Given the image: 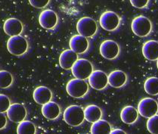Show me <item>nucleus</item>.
Listing matches in <instances>:
<instances>
[{
    "label": "nucleus",
    "instance_id": "nucleus-1",
    "mask_svg": "<svg viewBox=\"0 0 158 134\" xmlns=\"http://www.w3.org/2000/svg\"><path fill=\"white\" fill-rule=\"evenodd\" d=\"M64 120L70 126H80L85 120L83 108L79 105H70L68 107L64 112Z\"/></svg>",
    "mask_w": 158,
    "mask_h": 134
},
{
    "label": "nucleus",
    "instance_id": "nucleus-2",
    "mask_svg": "<svg viewBox=\"0 0 158 134\" xmlns=\"http://www.w3.org/2000/svg\"><path fill=\"white\" fill-rule=\"evenodd\" d=\"M7 49L11 55L21 56L24 55L28 49V43L21 35L11 36L7 42Z\"/></svg>",
    "mask_w": 158,
    "mask_h": 134
},
{
    "label": "nucleus",
    "instance_id": "nucleus-3",
    "mask_svg": "<svg viewBox=\"0 0 158 134\" xmlns=\"http://www.w3.org/2000/svg\"><path fill=\"white\" fill-rule=\"evenodd\" d=\"M67 93L73 98H83L89 91V85L85 80H80L75 78L70 80L67 83Z\"/></svg>",
    "mask_w": 158,
    "mask_h": 134
},
{
    "label": "nucleus",
    "instance_id": "nucleus-4",
    "mask_svg": "<svg viewBox=\"0 0 158 134\" xmlns=\"http://www.w3.org/2000/svg\"><path fill=\"white\" fill-rule=\"evenodd\" d=\"M131 28L136 36L139 37H145L151 32L152 24L148 18L140 15L132 20Z\"/></svg>",
    "mask_w": 158,
    "mask_h": 134
},
{
    "label": "nucleus",
    "instance_id": "nucleus-5",
    "mask_svg": "<svg viewBox=\"0 0 158 134\" xmlns=\"http://www.w3.org/2000/svg\"><path fill=\"white\" fill-rule=\"evenodd\" d=\"M71 71L75 78L85 80L89 77L91 73L93 71V66L87 59L78 58L72 67Z\"/></svg>",
    "mask_w": 158,
    "mask_h": 134
},
{
    "label": "nucleus",
    "instance_id": "nucleus-6",
    "mask_svg": "<svg viewBox=\"0 0 158 134\" xmlns=\"http://www.w3.org/2000/svg\"><path fill=\"white\" fill-rule=\"evenodd\" d=\"M77 30L80 35L89 38L96 33L98 26L94 19L89 17H83L77 21Z\"/></svg>",
    "mask_w": 158,
    "mask_h": 134
},
{
    "label": "nucleus",
    "instance_id": "nucleus-7",
    "mask_svg": "<svg viewBox=\"0 0 158 134\" xmlns=\"http://www.w3.org/2000/svg\"><path fill=\"white\" fill-rule=\"evenodd\" d=\"M138 111L143 118H149L157 115L158 112V103L152 98H144L138 105Z\"/></svg>",
    "mask_w": 158,
    "mask_h": 134
},
{
    "label": "nucleus",
    "instance_id": "nucleus-8",
    "mask_svg": "<svg viewBox=\"0 0 158 134\" xmlns=\"http://www.w3.org/2000/svg\"><path fill=\"white\" fill-rule=\"evenodd\" d=\"M120 18L117 13L111 11L104 12L100 17L99 23L101 27L107 31H114L120 25Z\"/></svg>",
    "mask_w": 158,
    "mask_h": 134
},
{
    "label": "nucleus",
    "instance_id": "nucleus-9",
    "mask_svg": "<svg viewBox=\"0 0 158 134\" xmlns=\"http://www.w3.org/2000/svg\"><path fill=\"white\" fill-rule=\"evenodd\" d=\"M99 51L103 58L108 60H113L118 56L120 53V46L114 40H107L102 43Z\"/></svg>",
    "mask_w": 158,
    "mask_h": 134
},
{
    "label": "nucleus",
    "instance_id": "nucleus-10",
    "mask_svg": "<svg viewBox=\"0 0 158 134\" xmlns=\"http://www.w3.org/2000/svg\"><path fill=\"white\" fill-rule=\"evenodd\" d=\"M88 79L91 87L96 90H104L108 84V76L100 70L92 71Z\"/></svg>",
    "mask_w": 158,
    "mask_h": 134
},
{
    "label": "nucleus",
    "instance_id": "nucleus-11",
    "mask_svg": "<svg viewBox=\"0 0 158 134\" xmlns=\"http://www.w3.org/2000/svg\"><path fill=\"white\" fill-rule=\"evenodd\" d=\"M58 18L56 13L51 9H45L40 13L39 16V23L42 27L52 30L58 24Z\"/></svg>",
    "mask_w": 158,
    "mask_h": 134
},
{
    "label": "nucleus",
    "instance_id": "nucleus-12",
    "mask_svg": "<svg viewBox=\"0 0 158 134\" xmlns=\"http://www.w3.org/2000/svg\"><path fill=\"white\" fill-rule=\"evenodd\" d=\"M6 113L8 118L14 123L19 124L27 117L26 108L23 105L19 103L11 104Z\"/></svg>",
    "mask_w": 158,
    "mask_h": 134
},
{
    "label": "nucleus",
    "instance_id": "nucleus-13",
    "mask_svg": "<svg viewBox=\"0 0 158 134\" xmlns=\"http://www.w3.org/2000/svg\"><path fill=\"white\" fill-rule=\"evenodd\" d=\"M3 30L6 34L10 36H18L23 32V24L20 20L15 18H8L3 25Z\"/></svg>",
    "mask_w": 158,
    "mask_h": 134
},
{
    "label": "nucleus",
    "instance_id": "nucleus-14",
    "mask_svg": "<svg viewBox=\"0 0 158 134\" xmlns=\"http://www.w3.org/2000/svg\"><path fill=\"white\" fill-rule=\"evenodd\" d=\"M70 49L77 54H83L89 48V41L86 37L82 35H74L69 42Z\"/></svg>",
    "mask_w": 158,
    "mask_h": 134
},
{
    "label": "nucleus",
    "instance_id": "nucleus-15",
    "mask_svg": "<svg viewBox=\"0 0 158 134\" xmlns=\"http://www.w3.org/2000/svg\"><path fill=\"white\" fill-rule=\"evenodd\" d=\"M78 60V55L71 49H66L61 52L59 57V65L63 69H71L73 65Z\"/></svg>",
    "mask_w": 158,
    "mask_h": 134
},
{
    "label": "nucleus",
    "instance_id": "nucleus-16",
    "mask_svg": "<svg viewBox=\"0 0 158 134\" xmlns=\"http://www.w3.org/2000/svg\"><path fill=\"white\" fill-rule=\"evenodd\" d=\"M33 97L36 103L43 105L44 104L51 101L52 98V93L48 87L40 86L35 89Z\"/></svg>",
    "mask_w": 158,
    "mask_h": 134
},
{
    "label": "nucleus",
    "instance_id": "nucleus-17",
    "mask_svg": "<svg viewBox=\"0 0 158 134\" xmlns=\"http://www.w3.org/2000/svg\"><path fill=\"white\" fill-rule=\"evenodd\" d=\"M142 51L146 59L156 61L158 59V42L156 40L147 41L142 46Z\"/></svg>",
    "mask_w": 158,
    "mask_h": 134
},
{
    "label": "nucleus",
    "instance_id": "nucleus-18",
    "mask_svg": "<svg viewBox=\"0 0 158 134\" xmlns=\"http://www.w3.org/2000/svg\"><path fill=\"white\" fill-rule=\"evenodd\" d=\"M42 114L48 120H55L60 116V108L59 105L54 102H48L42 107Z\"/></svg>",
    "mask_w": 158,
    "mask_h": 134
},
{
    "label": "nucleus",
    "instance_id": "nucleus-19",
    "mask_svg": "<svg viewBox=\"0 0 158 134\" xmlns=\"http://www.w3.org/2000/svg\"><path fill=\"white\" fill-rule=\"evenodd\" d=\"M127 82V76L125 72L120 70L112 71L108 75V83L114 88H120Z\"/></svg>",
    "mask_w": 158,
    "mask_h": 134
},
{
    "label": "nucleus",
    "instance_id": "nucleus-20",
    "mask_svg": "<svg viewBox=\"0 0 158 134\" xmlns=\"http://www.w3.org/2000/svg\"><path fill=\"white\" fill-rule=\"evenodd\" d=\"M139 117V111L135 108L128 105L123 108L120 113V118L123 123L127 124H132L137 120Z\"/></svg>",
    "mask_w": 158,
    "mask_h": 134
},
{
    "label": "nucleus",
    "instance_id": "nucleus-21",
    "mask_svg": "<svg viewBox=\"0 0 158 134\" xmlns=\"http://www.w3.org/2000/svg\"><path fill=\"white\" fill-rule=\"evenodd\" d=\"M84 115L85 119L87 121L94 123L102 118V109L97 105H90L84 109Z\"/></svg>",
    "mask_w": 158,
    "mask_h": 134
},
{
    "label": "nucleus",
    "instance_id": "nucleus-22",
    "mask_svg": "<svg viewBox=\"0 0 158 134\" xmlns=\"http://www.w3.org/2000/svg\"><path fill=\"white\" fill-rule=\"evenodd\" d=\"M111 126L110 124L105 120H98L92 123L91 127V133H110L111 132Z\"/></svg>",
    "mask_w": 158,
    "mask_h": 134
},
{
    "label": "nucleus",
    "instance_id": "nucleus-23",
    "mask_svg": "<svg viewBox=\"0 0 158 134\" xmlns=\"http://www.w3.org/2000/svg\"><path fill=\"white\" fill-rule=\"evenodd\" d=\"M144 88L146 93L151 95H158V78L151 77L145 80Z\"/></svg>",
    "mask_w": 158,
    "mask_h": 134
},
{
    "label": "nucleus",
    "instance_id": "nucleus-24",
    "mask_svg": "<svg viewBox=\"0 0 158 134\" xmlns=\"http://www.w3.org/2000/svg\"><path fill=\"white\" fill-rule=\"evenodd\" d=\"M36 126L33 123L29 120H24L20 122L17 127V133L23 134V133H36Z\"/></svg>",
    "mask_w": 158,
    "mask_h": 134
},
{
    "label": "nucleus",
    "instance_id": "nucleus-25",
    "mask_svg": "<svg viewBox=\"0 0 158 134\" xmlns=\"http://www.w3.org/2000/svg\"><path fill=\"white\" fill-rule=\"evenodd\" d=\"M13 83V76L7 71H0V88L6 89L11 86Z\"/></svg>",
    "mask_w": 158,
    "mask_h": 134
},
{
    "label": "nucleus",
    "instance_id": "nucleus-26",
    "mask_svg": "<svg viewBox=\"0 0 158 134\" xmlns=\"http://www.w3.org/2000/svg\"><path fill=\"white\" fill-rule=\"evenodd\" d=\"M147 129L151 133L158 134V115L148 118L147 121Z\"/></svg>",
    "mask_w": 158,
    "mask_h": 134
},
{
    "label": "nucleus",
    "instance_id": "nucleus-27",
    "mask_svg": "<svg viewBox=\"0 0 158 134\" xmlns=\"http://www.w3.org/2000/svg\"><path fill=\"white\" fill-rule=\"evenodd\" d=\"M10 105H11V102L7 95L0 94V112L4 113L7 111Z\"/></svg>",
    "mask_w": 158,
    "mask_h": 134
},
{
    "label": "nucleus",
    "instance_id": "nucleus-28",
    "mask_svg": "<svg viewBox=\"0 0 158 134\" xmlns=\"http://www.w3.org/2000/svg\"><path fill=\"white\" fill-rule=\"evenodd\" d=\"M50 0H29L30 4L36 8H43L49 3Z\"/></svg>",
    "mask_w": 158,
    "mask_h": 134
},
{
    "label": "nucleus",
    "instance_id": "nucleus-29",
    "mask_svg": "<svg viewBox=\"0 0 158 134\" xmlns=\"http://www.w3.org/2000/svg\"><path fill=\"white\" fill-rule=\"evenodd\" d=\"M131 5L137 8H143L148 6L149 0H129Z\"/></svg>",
    "mask_w": 158,
    "mask_h": 134
},
{
    "label": "nucleus",
    "instance_id": "nucleus-30",
    "mask_svg": "<svg viewBox=\"0 0 158 134\" xmlns=\"http://www.w3.org/2000/svg\"><path fill=\"white\" fill-rule=\"evenodd\" d=\"M7 125V118L4 113L0 112V130L4 129Z\"/></svg>",
    "mask_w": 158,
    "mask_h": 134
},
{
    "label": "nucleus",
    "instance_id": "nucleus-31",
    "mask_svg": "<svg viewBox=\"0 0 158 134\" xmlns=\"http://www.w3.org/2000/svg\"><path fill=\"white\" fill-rule=\"evenodd\" d=\"M110 133H111V134H116V133H126V132L123 131V130H120V129H115V130H111V132H110Z\"/></svg>",
    "mask_w": 158,
    "mask_h": 134
},
{
    "label": "nucleus",
    "instance_id": "nucleus-32",
    "mask_svg": "<svg viewBox=\"0 0 158 134\" xmlns=\"http://www.w3.org/2000/svg\"><path fill=\"white\" fill-rule=\"evenodd\" d=\"M157 69H158V59H157Z\"/></svg>",
    "mask_w": 158,
    "mask_h": 134
}]
</instances>
